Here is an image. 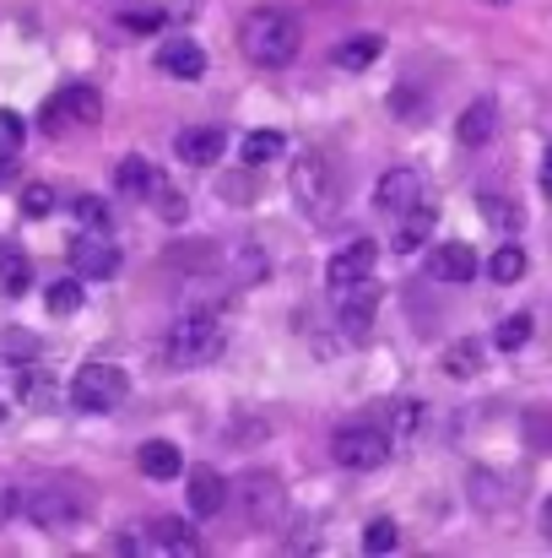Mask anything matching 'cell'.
<instances>
[{"instance_id":"cell-1","label":"cell","mask_w":552,"mask_h":558,"mask_svg":"<svg viewBox=\"0 0 552 558\" xmlns=\"http://www.w3.org/2000/svg\"><path fill=\"white\" fill-rule=\"evenodd\" d=\"M238 44H244V54L255 60V65H293L298 60V49H304V27H298V16H287V11H249L244 16V27H238Z\"/></svg>"},{"instance_id":"cell-2","label":"cell","mask_w":552,"mask_h":558,"mask_svg":"<svg viewBox=\"0 0 552 558\" xmlns=\"http://www.w3.org/2000/svg\"><path fill=\"white\" fill-rule=\"evenodd\" d=\"M293 201L304 206V217H315V222H331L336 211H342V174H336V163L326 158V153H304L298 163H293Z\"/></svg>"},{"instance_id":"cell-3","label":"cell","mask_w":552,"mask_h":558,"mask_svg":"<svg viewBox=\"0 0 552 558\" xmlns=\"http://www.w3.org/2000/svg\"><path fill=\"white\" fill-rule=\"evenodd\" d=\"M222 348H228V326H222V315H211V310H189V315L174 320V331H169V364H174V369H200V364H211Z\"/></svg>"},{"instance_id":"cell-4","label":"cell","mask_w":552,"mask_h":558,"mask_svg":"<svg viewBox=\"0 0 552 558\" xmlns=\"http://www.w3.org/2000/svg\"><path fill=\"white\" fill-rule=\"evenodd\" d=\"M125 396H131V374L120 369V364H82L76 379H71V407L76 412H93V417L120 412Z\"/></svg>"},{"instance_id":"cell-5","label":"cell","mask_w":552,"mask_h":558,"mask_svg":"<svg viewBox=\"0 0 552 558\" xmlns=\"http://www.w3.org/2000/svg\"><path fill=\"white\" fill-rule=\"evenodd\" d=\"M103 120V98H98V87H87V82H71V87H60L44 109H38V125H44V136H65V131H87V125H98Z\"/></svg>"},{"instance_id":"cell-6","label":"cell","mask_w":552,"mask_h":558,"mask_svg":"<svg viewBox=\"0 0 552 558\" xmlns=\"http://www.w3.org/2000/svg\"><path fill=\"white\" fill-rule=\"evenodd\" d=\"M390 450H395V439H390L379 423H347V428L331 439V456H336V466H347V472H373V466H384Z\"/></svg>"},{"instance_id":"cell-7","label":"cell","mask_w":552,"mask_h":558,"mask_svg":"<svg viewBox=\"0 0 552 558\" xmlns=\"http://www.w3.org/2000/svg\"><path fill=\"white\" fill-rule=\"evenodd\" d=\"M65 255H71V271H76L82 282H109V277H120V244L109 239V228L76 233Z\"/></svg>"},{"instance_id":"cell-8","label":"cell","mask_w":552,"mask_h":558,"mask_svg":"<svg viewBox=\"0 0 552 558\" xmlns=\"http://www.w3.org/2000/svg\"><path fill=\"white\" fill-rule=\"evenodd\" d=\"M27 521L44 532H65L82 521V494H60V488H38L27 494Z\"/></svg>"},{"instance_id":"cell-9","label":"cell","mask_w":552,"mask_h":558,"mask_svg":"<svg viewBox=\"0 0 552 558\" xmlns=\"http://www.w3.org/2000/svg\"><path fill=\"white\" fill-rule=\"evenodd\" d=\"M422 201H428V185H422L417 169H390V174H379V185H373V206L390 211V217H401V211H412V206H422Z\"/></svg>"},{"instance_id":"cell-10","label":"cell","mask_w":552,"mask_h":558,"mask_svg":"<svg viewBox=\"0 0 552 558\" xmlns=\"http://www.w3.org/2000/svg\"><path fill=\"white\" fill-rule=\"evenodd\" d=\"M373 260H379L373 239H353L347 250H336V255H331V266H326V288H331V293H342V288H353V282L373 277Z\"/></svg>"},{"instance_id":"cell-11","label":"cell","mask_w":552,"mask_h":558,"mask_svg":"<svg viewBox=\"0 0 552 558\" xmlns=\"http://www.w3.org/2000/svg\"><path fill=\"white\" fill-rule=\"evenodd\" d=\"M373 310H379V282H373V277H364V282H353V288L336 293V320H342L347 337H368Z\"/></svg>"},{"instance_id":"cell-12","label":"cell","mask_w":552,"mask_h":558,"mask_svg":"<svg viewBox=\"0 0 552 558\" xmlns=\"http://www.w3.org/2000/svg\"><path fill=\"white\" fill-rule=\"evenodd\" d=\"M228 153V136L217 125H189L174 136V158L189 163V169H217V158Z\"/></svg>"},{"instance_id":"cell-13","label":"cell","mask_w":552,"mask_h":558,"mask_svg":"<svg viewBox=\"0 0 552 558\" xmlns=\"http://www.w3.org/2000/svg\"><path fill=\"white\" fill-rule=\"evenodd\" d=\"M33 369H38L33 342L11 331V337L0 342V396H22V390H27V379H33Z\"/></svg>"},{"instance_id":"cell-14","label":"cell","mask_w":552,"mask_h":558,"mask_svg":"<svg viewBox=\"0 0 552 558\" xmlns=\"http://www.w3.org/2000/svg\"><path fill=\"white\" fill-rule=\"evenodd\" d=\"M428 277H439V282H471V277H477V250L461 244V239L433 244V255H428Z\"/></svg>"},{"instance_id":"cell-15","label":"cell","mask_w":552,"mask_h":558,"mask_svg":"<svg viewBox=\"0 0 552 558\" xmlns=\"http://www.w3.org/2000/svg\"><path fill=\"white\" fill-rule=\"evenodd\" d=\"M158 71L163 76H180V82H200L206 76V49L195 38H169L163 54H158Z\"/></svg>"},{"instance_id":"cell-16","label":"cell","mask_w":552,"mask_h":558,"mask_svg":"<svg viewBox=\"0 0 552 558\" xmlns=\"http://www.w3.org/2000/svg\"><path fill=\"white\" fill-rule=\"evenodd\" d=\"M499 136V104L493 98H477L461 120H455V142L461 147H488Z\"/></svg>"},{"instance_id":"cell-17","label":"cell","mask_w":552,"mask_h":558,"mask_svg":"<svg viewBox=\"0 0 552 558\" xmlns=\"http://www.w3.org/2000/svg\"><path fill=\"white\" fill-rule=\"evenodd\" d=\"M228 505V483H222V472L217 466H195L189 472V515H217Z\"/></svg>"},{"instance_id":"cell-18","label":"cell","mask_w":552,"mask_h":558,"mask_svg":"<svg viewBox=\"0 0 552 558\" xmlns=\"http://www.w3.org/2000/svg\"><path fill=\"white\" fill-rule=\"evenodd\" d=\"M136 461H142V472H147L152 483H174L184 472V456L174 439H147V445L136 450Z\"/></svg>"},{"instance_id":"cell-19","label":"cell","mask_w":552,"mask_h":558,"mask_svg":"<svg viewBox=\"0 0 552 558\" xmlns=\"http://www.w3.org/2000/svg\"><path fill=\"white\" fill-rule=\"evenodd\" d=\"M33 288V260L22 244H0V299H22Z\"/></svg>"},{"instance_id":"cell-20","label":"cell","mask_w":552,"mask_h":558,"mask_svg":"<svg viewBox=\"0 0 552 558\" xmlns=\"http://www.w3.org/2000/svg\"><path fill=\"white\" fill-rule=\"evenodd\" d=\"M433 222H439V211H433V201H422V206H412V211H401V228H395V250H401V255H412V250H422V244H428V233H433Z\"/></svg>"},{"instance_id":"cell-21","label":"cell","mask_w":552,"mask_h":558,"mask_svg":"<svg viewBox=\"0 0 552 558\" xmlns=\"http://www.w3.org/2000/svg\"><path fill=\"white\" fill-rule=\"evenodd\" d=\"M158 185V174H152V163L147 158H120V169H114V190L125 195V201H147Z\"/></svg>"},{"instance_id":"cell-22","label":"cell","mask_w":552,"mask_h":558,"mask_svg":"<svg viewBox=\"0 0 552 558\" xmlns=\"http://www.w3.org/2000/svg\"><path fill=\"white\" fill-rule=\"evenodd\" d=\"M379 49H384V44H379V33H353V38H342V44H336V54H331V60H336L342 71H368V65L379 60Z\"/></svg>"},{"instance_id":"cell-23","label":"cell","mask_w":552,"mask_h":558,"mask_svg":"<svg viewBox=\"0 0 552 558\" xmlns=\"http://www.w3.org/2000/svg\"><path fill=\"white\" fill-rule=\"evenodd\" d=\"M152 537H158V548L163 554H180V558H195L200 554V537H195V526L189 521H152Z\"/></svg>"},{"instance_id":"cell-24","label":"cell","mask_w":552,"mask_h":558,"mask_svg":"<svg viewBox=\"0 0 552 558\" xmlns=\"http://www.w3.org/2000/svg\"><path fill=\"white\" fill-rule=\"evenodd\" d=\"M482 359H488V348H482L477 337H461V342L444 348V374H450V379H471V374L482 369Z\"/></svg>"},{"instance_id":"cell-25","label":"cell","mask_w":552,"mask_h":558,"mask_svg":"<svg viewBox=\"0 0 552 558\" xmlns=\"http://www.w3.org/2000/svg\"><path fill=\"white\" fill-rule=\"evenodd\" d=\"M244 510H249V521H271L277 510H282V488H277V477H249L244 483Z\"/></svg>"},{"instance_id":"cell-26","label":"cell","mask_w":552,"mask_h":558,"mask_svg":"<svg viewBox=\"0 0 552 558\" xmlns=\"http://www.w3.org/2000/svg\"><path fill=\"white\" fill-rule=\"evenodd\" d=\"M82 299H87V288H82V277H60V282H49L44 288V304H49V315H76L82 310Z\"/></svg>"},{"instance_id":"cell-27","label":"cell","mask_w":552,"mask_h":558,"mask_svg":"<svg viewBox=\"0 0 552 558\" xmlns=\"http://www.w3.org/2000/svg\"><path fill=\"white\" fill-rule=\"evenodd\" d=\"M282 147H287V136H282V131H249L238 153H244V163H249V169H260V163L282 158Z\"/></svg>"},{"instance_id":"cell-28","label":"cell","mask_w":552,"mask_h":558,"mask_svg":"<svg viewBox=\"0 0 552 558\" xmlns=\"http://www.w3.org/2000/svg\"><path fill=\"white\" fill-rule=\"evenodd\" d=\"M477 211H482L499 233H520V206H515V201H504V195L482 190V195H477Z\"/></svg>"},{"instance_id":"cell-29","label":"cell","mask_w":552,"mask_h":558,"mask_svg":"<svg viewBox=\"0 0 552 558\" xmlns=\"http://www.w3.org/2000/svg\"><path fill=\"white\" fill-rule=\"evenodd\" d=\"M488 277L504 282V288L520 282V277H526V250H520V244H499V250L488 255Z\"/></svg>"},{"instance_id":"cell-30","label":"cell","mask_w":552,"mask_h":558,"mask_svg":"<svg viewBox=\"0 0 552 558\" xmlns=\"http://www.w3.org/2000/svg\"><path fill=\"white\" fill-rule=\"evenodd\" d=\"M526 342H531V315H504L499 331H493V348L499 353H520Z\"/></svg>"},{"instance_id":"cell-31","label":"cell","mask_w":552,"mask_h":558,"mask_svg":"<svg viewBox=\"0 0 552 558\" xmlns=\"http://www.w3.org/2000/svg\"><path fill=\"white\" fill-rule=\"evenodd\" d=\"M147 201L158 206V217H163V222H184V217H189V201H184L180 190H169L163 180L152 185V195H147Z\"/></svg>"},{"instance_id":"cell-32","label":"cell","mask_w":552,"mask_h":558,"mask_svg":"<svg viewBox=\"0 0 552 558\" xmlns=\"http://www.w3.org/2000/svg\"><path fill=\"white\" fill-rule=\"evenodd\" d=\"M401 548V532H395V521H368V532H364V554H395Z\"/></svg>"},{"instance_id":"cell-33","label":"cell","mask_w":552,"mask_h":558,"mask_svg":"<svg viewBox=\"0 0 552 558\" xmlns=\"http://www.w3.org/2000/svg\"><path fill=\"white\" fill-rule=\"evenodd\" d=\"M120 22H125V33H158V27H163V11H158V5H136V11H125Z\"/></svg>"},{"instance_id":"cell-34","label":"cell","mask_w":552,"mask_h":558,"mask_svg":"<svg viewBox=\"0 0 552 558\" xmlns=\"http://www.w3.org/2000/svg\"><path fill=\"white\" fill-rule=\"evenodd\" d=\"M49 206H54L49 185H22V217H49Z\"/></svg>"},{"instance_id":"cell-35","label":"cell","mask_w":552,"mask_h":558,"mask_svg":"<svg viewBox=\"0 0 552 558\" xmlns=\"http://www.w3.org/2000/svg\"><path fill=\"white\" fill-rule=\"evenodd\" d=\"M22 136H27V125H22V114H11V109H0V153L11 158L16 147H22Z\"/></svg>"},{"instance_id":"cell-36","label":"cell","mask_w":552,"mask_h":558,"mask_svg":"<svg viewBox=\"0 0 552 558\" xmlns=\"http://www.w3.org/2000/svg\"><path fill=\"white\" fill-rule=\"evenodd\" d=\"M76 217H82V228H109V206H103V201H93V195H82V201H76Z\"/></svg>"},{"instance_id":"cell-37","label":"cell","mask_w":552,"mask_h":558,"mask_svg":"<svg viewBox=\"0 0 552 558\" xmlns=\"http://www.w3.org/2000/svg\"><path fill=\"white\" fill-rule=\"evenodd\" d=\"M222 195H228V201H238V206H244V201H249V180H244V174H233V180H228V185H222Z\"/></svg>"},{"instance_id":"cell-38","label":"cell","mask_w":552,"mask_h":558,"mask_svg":"<svg viewBox=\"0 0 552 558\" xmlns=\"http://www.w3.org/2000/svg\"><path fill=\"white\" fill-rule=\"evenodd\" d=\"M542 195H548V201H552V147H548V153H542Z\"/></svg>"},{"instance_id":"cell-39","label":"cell","mask_w":552,"mask_h":558,"mask_svg":"<svg viewBox=\"0 0 552 558\" xmlns=\"http://www.w3.org/2000/svg\"><path fill=\"white\" fill-rule=\"evenodd\" d=\"M5 174H11V158H5V153H0V180H5Z\"/></svg>"},{"instance_id":"cell-40","label":"cell","mask_w":552,"mask_h":558,"mask_svg":"<svg viewBox=\"0 0 552 558\" xmlns=\"http://www.w3.org/2000/svg\"><path fill=\"white\" fill-rule=\"evenodd\" d=\"M0 423H5V396H0Z\"/></svg>"}]
</instances>
